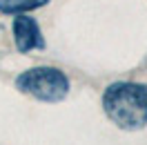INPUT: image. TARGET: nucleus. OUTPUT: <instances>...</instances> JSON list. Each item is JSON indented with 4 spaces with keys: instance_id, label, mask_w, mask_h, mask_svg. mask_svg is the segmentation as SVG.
Returning <instances> with one entry per match:
<instances>
[{
    "instance_id": "7ed1b4c3",
    "label": "nucleus",
    "mask_w": 147,
    "mask_h": 145,
    "mask_svg": "<svg viewBox=\"0 0 147 145\" xmlns=\"http://www.w3.org/2000/svg\"><path fill=\"white\" fill-rule=\"evenodd\" d=\"M13 40H16V49L20 54L45 47V40H42V34H40L36 18H29L27 14L13 16Z\"/></svg>"
},
{
    "instance_id": "f03ea898",
    "label": "nucleus",
    "mask_w": 147,
    "mask_h": 145,
    "mask_svg": "<svg viewBox=\"0 0 147 145\" xmlns=\"http://www.w3.org/2000/svg\"><path fill=\"white\" fill-rule=\"evenodd\" d=\"M16 89L45 103H60L69 94V78L56 67H31L16 78Z\"/></svg>"
},
{
    "instance_id": "f257e3e1",
    "label": "nucleus",
    "mask_w": 147,
    "mask_h": 145,
    "mask_svg": "<svg viewBox=\"0 0 147 145\" xmlns=\"http://www.w3.org/2000/svg\"><path fill=\"white\" fill-rule=\"evenodd\" d=\"M102 109L120 129H143L147 125V85L127 81L109 85L102 94Z\"/></svg>"
},
{
    "instance_id": "20e7f679",
    "label": "nucleus",
    "mask_w": 147,
    "mask_h": 145,
    "mask_svg": "<svg viewBox=\"0 0 147 145\" xmlns=\"http://www.w3.org/2000/svg\"><path fill=\"white\" fill-rule=\"evenodd\" d=\"M49 0H0V14L7 16H18V14H29V11L45 7Z\"/></svg>"
}]
</instances>
